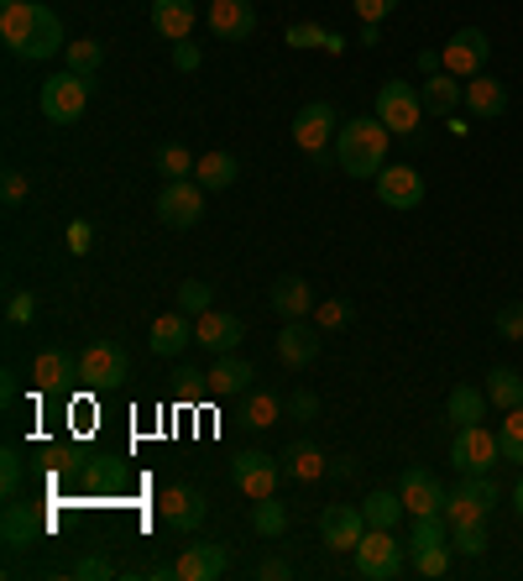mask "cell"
Listing matches in <instances>:
<instances>
[{
    "label": "cell",
    "mask_w": 523,
    "mask_h": 581,
    "mask_svg": "<svg viewBox=\"0 0 523 581\" xmlns=\"http://www.w3.org/2000/svg\"><path fill=\"white\" fill-rule=\"evenodd\" d=\"M0 43L16 53V58H32V63H43V58H53V53L69 48L63 22L53 16L48 5H37V0L0 5Z\"/></svg>",
    "instance_id": "cell-1"
},
{
    "label": "cell",
    "mask_w": 523,
    "mask_h": 581,
    "mask_svg": "<svg viewBox=\"0 0 523 581\" xmlns=\"http://www.w3.org/2000/svg\"><path fill=\"white\" fill-rule=\"evenodd\" d=\"M387 126L377 116H357V121H340L335 131V163L340 173H351V178H377L387 169Z\"/></svg>",
    "instance_id": "cell-2"
},
{
    "label": "cell",
    "mask_w": 523,
    "mask_h": 581,
    "mask_svg": "<svg viewBox=\"0 0 523 581\" xmlns=\"http://www.w3.org/2000/svg\"><path fill=\"white\" fill-rule=\"evenodd\" d=\"M377 121L393 131V137H408V131H419L425 121V95H419V84H408V79H382L377 90Z\"/></svg>",
    "instance_id": "cell-3"
},
{
    "label": "cell",
    "mask_w": 523,
    "mask_h": 581,
    "mask_svg": "<svg viewBox=\"0 0 523 581\" xmlns=\"http://www.w3.org/2000/svg\"><path fill=\"white\" fill-rule=\"evenodd\" d=\"M351 556H357V571L367 581H398L408 571V556H404V545L393 539V530H367Z\"/></svg>",
    "instance_id": "cell-4"
},
{
    "label": "cell",
    "mask_w": 523,
    "mask_h": 581,
    "mask_svg": "<svg viewBox=\"0 0 523 581\" xmlns=\"http://www.w3.org/2000/svg\"><path fill=\"white\" fill-rule=\"evenodd\" d=\"M502 456V440L487 430V425H461L451 440V466L461 477H487Z\"/></svg>",
    "instance_id": "cell-5"
},
{
    "label": "cell",
    "mask_w": 523,
    "mask_h": 581,
    "mask_svg": "<svg viewBox=\"0 0 523 581\" xmlns=\"http://www.w3.org/2000/svg\"><path fill=\"white\" fill-rule=\"evenodd\" d=\"M90 111V79L84 73H53V79H43V116L58 126H73L79 116Z\"/></svg>",
    "instance_id": "cell-6"
},
{
    "label": "cell",
    "mask_w": 523,
    "mask_h": 581,
    "mask_svg": "<svg viewBox=\"0 0 523 581\" xmlns=\"http://www.w3.org/2000/svg\"><path fill=\"white\" fill-rule=\"evenodd\" d=\"M131 377V357L120 340H90L79 351V383L84 387H116Z\"/></svg>",
    "instance_id": "cell-7"
},
{
    "label": "cell",
    "mask_w": 523,
    "mask_h": 581,
    "mask_svg": "<svg viewBox=\"0 0 523 581\" xmlns=\"http://www.w3.org/2000/svg\"><path fill=\"white\" fill-rule=\"evenodd\" d=\"M492 509H498V483H492V477H466V483L451 492L445 519H451V530H461V524H487Z\"/></svg>",
    "instance_id": "cell-8"
},
{
    "label": "cell",
    "mask_w": 523,
    "mask_h": 581,
    "mask_svg": "<svg viewBox=\"0 0 523 581\" xmlns=\"http://www.w3.org/2000/svg\"><path fill=\"white\" fill-rule=\"evenodd\" d=\"M440 58H445V73L476 79V73L487 69V58H492V37L481 26H461V32H451V43L440 48Z\"/></svg>",
    "instance_id": "cell-9"
},
{
    "label": "cell",
    "mask_w": 523,
    "mask_h": 581,
    "mask_svg": "<svg viewBox=\"0 0 523 581\" xmlns=\"http://www.w3.org/2000/svg\"><path fill=\"white\" fill-rule=\"evenodd\" d=\"M158 220H163L167 231H189L205 220V189L194 184V178H178V184H163L158 194Z\"/></svg>",
    "instance_id": "cell-10"
},
{
    "label": "cell",
    "mask_w": 523,
    "mask_h": 581,
    "mask_svg": "<svg viewBox=\"0 0 523 581\" xmlns=\"http://www.w3.org/2000/svg\"><path fill=\"white\" fill-rule=\"evenodd\" d=\"M335 131H340V121H335L330 100H310L293 116V147L310 152V158H325V147H335Z\"/></svg>",
    "instance_id": "cell-11"
},
{
    "label": "cell",
    "mask_w": 523,
    "mask_h": 581,
    "mask_svg": "<svg viewBox=\"0 0 523 581\" xmlns=\"http://www.w3.org/2000/svg\"><path fill=\"white\" fill-rule=\"evenodd\" d=\"M236 487L257 503V498H272L278 483H283V456H267V451H241L236 466H231Z\"/></svg>",
    "instance_id": "cell-12"
},
{
    "label": "cell",
    "mask_w": 523,
    "mask_h": 581,
    "mask_svg": "<svg viewBox=\"0 0 523 581\" xmlns=\"http://www.w3.org/2000/svg\"><path fill=\"white\" fill-rule=\"evenodd\" d=\"M158 513H163V524L173 534H194L205 519H210V503H205V492L199 487H184L173 483L163 487V498H158Z\"/></svg>",
    "instance_id": "cell-13"
},
{
    "label": "cell",
    "mask_w": 523,
    "mask_h": 581,
    "mask_svg": "<svg viewBox=\"0 0 523 581\" xmlns=\"http://www.w3.org/2000/svg\"><path fill=\"white\" fill-rule=\"evenodd\" d=\"M372 184H377V199L387 210H419L425 205V178H419V169H408V163H387Z\"/></svg>",
    "instance_id": "cell-14"
},
{
    "label": "cell",
    "mask_w": 523,
    "mask_h": 581,
    "mask_svg": "<svg viewBox=\"0 0 523 581\" xmlns=\"http://www.w3.org/2000/svg\"><path fill=\"white\" fill-rule=\"evenodd\" d=\"M398 498H404V509L419 519V513H445V503H451V492H445V483L434 477V472H425V466H408L404 483H398Z\"/></svg>",
    "instance_id": "cell-15"
},
{
    "label": "cell",
    "mask_w": 523,
    "mask_h": 581,
    "mask_svg": "<svg viewBox=\"0 0 523 581\" xmlns=\"http://www.w3.org/2000/svg\"><path fill=\"white\" fill-rule=\"evenodd\" d=\"M205 22H210V32L220 43H246L257 32V5L252 0H210Z\"/></svg>",
    "instance_id": "cell-16"
},
{
    "label": "cell",
    "mask_w": 523,
    "mask_h": 581,
    "mask_svg": "<svg viewBox=\"0 0 523 581\" xmlns=\"http://www.w3.org/2000/svg\"><path fill=\"white\" fill-rule=\"evenodd\" d=\"M361 534H367V513L351 509V503H330L319 513V539L325 550H357Z\"/></svg>",
    "instance_id": "cell-17"
},
{
    "label": "cell",
    "mask_w": 523,
    "mask_h": 581,
    "mask_svg": "<svg viewBox=\"0 0 523 581\" xmlns=\"http://www.w3.org/2000/svg\"><path fill=\"white\" fill-rule=\"evenodd\" d=\"M319 346H325V330L319 325H304V319H288L283 336H278V362L293 367V372H304V367L319 357Z\"/></svg>",
    "instance_id": "cell-18"
},
{
    "label": "cell",
    "mask_w": 523,
    "mask_h": 581,
    "mask_svg": "<svg viewBox=\"0 0 523 581\" xmlns=\"http://www.w3.org/2000/svg\"><path fill=\"white\" fill-rule=\"evenodd\" d=\"M43 534H48V519L32 509V503H5V519H0V539H5V550H32Z\"/></svg>",
    "instance_id": "cell-19"
},
{
    "label": "cell",
    "mask_w": 523,
    "mask_h": 581,
    "mask_svg": "<svg viewBox=\"0 0 523 581\" xmlns=\"http://www.w3.org/2000/svg\"><path fill=\"white\" fill-rule=\"evenodd\" d=\"M241 336H246V325H241V315H225V310H210V315L194 319V340L205 346V351H214V357H225V351H236Z\"/></svg>",
    "instance_id": "cell-20"
},
{
    "label": "cell",
    "mask_w": 523,
    "mask_h": 581,
    "mask_svg": "<svg viewBox=\"0 0 523 581\" xmlns=\"http://www.w3.org/2000/svg\"><path fill=\"white\" fill-rule=\"evenodd\" d=\"M173 571H178V581H214L231 571V550L225 545H189L173 560Z\"/></svg>",
    "instance_id": "cell-21"
},
{
    "label": "cell",
    "mask_w": 523,
    "mask_h": 581,
    "mask_svg": "<svg viewBox=\"0 0 523 581\" xmlns=\"http://www.w3.org/2000/svg\"><path fill=\"white\" fill-rule=\"evenodd\" d=\"M210 377V393L214 398H241V393H252V377H257V367L246 362V357H236V351H225L220 362L205 372Z\"/></svg>",
    "instance_id": "cell-22"
},
{
    "label": "cell",
    "mask_w": 523,
    "mask_h": 581,
    "mask_svg": "<svg viewBox=\"0 0 523 581\" xmlns=\"http://www.w3.org/2000/svg\"><path fill=\"white\" fill-rule=\"evenodd\" d=\"M419 95H425V116H445V121H451L455 111H461V105H466V84H461V79H455V73H429L425 84H419Z\"/></svg>",
    "instance_id": "cell-23"
},
{
    "label": "cell",
    "mask_w": 523,
    "mask_h": 581,
    "mask_svg": "<svg viewBox=\"0 0 523 581\" xmlns=\"http://www.w3.org/2000/svg\"><path fill=\"white\" fill-rule=\"evenodd\" d=\"M466 111H472V116H481V121H498L502 111H508V84L481 69L476 79H466Z\"/></svg>",
    "instance_id": "cell-24"
},
{
    "label": "cell",
    "mask_w": 523,
    "mask_h": 581,
    "mask_svg": "<svg viewBox=\"0 0 523 581\" xmlns=\"http://www.w3.org/2000/svg\"><path fill=\"white\" fill-rule=\"evenodd\" d=\"M194 22H199V5L194 0H152V26L163 32L167 43H189Z\"/></svg>",
    "instance_id": "cell-25"
},
{
    "label": "cell",
    "mask_w": 523,
    "mask_h": 581,
    "mask_svg": "<svg viewBox=\"0 0 523 581\" xmlns=\"http://www.w3.org/2000/svg\"><path fill=\"white\" fill-rule=\"evenodd\" d=\"M314 304H319V299H314V289L299 278V272H288V278H278V283H272V310H278L283 319L314 315Z\"/></svg>",
    "instance_id": "cell-26"
},
{
    "label": "cell",
    "mask_w": 523,
    "mask_h": 581,
    "mask_svg": "<svg viewBox=\"0 0 523 581\" xmlns=\"http://www.w3.org/2000/svg\"><path fill=\"white\" fill-rule=\"evenodd\" d=\"M147 340H152V351H158V357H178V351L194 340V319L184 315V310L158 315V319H152V336H147Z\"/></svg>",
    "instance_id": "cell-27"
},
{
    "label": "cell",
    "mask_w": 523,
    "mask_h": 581,
    "mask_svg": "<svg viewBox=\"0 0 523 581\" xmlns=\"http://www.w3.org/2000/svg\"><path fill=\"white\" fill-rule=\"evenodd\" d=\"M487 387H472V383H461V387H451V398H445V419H451L455 430L461 425H481L487 419Z\"/></svg>",
    "instance_id": "cell-28"
},
{
    "label": "cell",
    "mask_w": 523,
    "mask_h": 581,
    "mask_svg": "<svg viewBox=\"0 0 523 581\" xmlns=\"http://www.w3.org/2000/svg\"><path fill=\"white\" fill-rule=\"evenodd\" d=\"M325 472H330V461H325V451L310 445V440H299V445L283 451V477H293V483H319Z\"/></svg>",
    "instance_id": "cell-29"
},
{
    "label": "cell",
    "mask_w": 523,
    "mask_h": 581,
    "mask_svg": "<svg viewBox=\"0 0 523 581\" xmlns=\"http://www.w3.org/2000/svg\"><path fill=\"white\" fill-rule=\"evenodd\" d=\"M79 377V357H69V351H43L37 362H32V387H63Z\"/></svg>",
    "instance_id": "cell-30"
},
{
    "label": "cell",
    "mask_w": 523,
    "mask_h": 581,
    "mask_svg": "<svg viewBox=\"0 0 523 581\" xmlns=\"http://www.w3.org/2000/svg\"><path fill=\"white\" fill-rule=\"evenodd\" d=\"M236 173H241V163L231 158V152H205L199 163H194V184L210 194V189H231L236 184Z\"/></svg>",
    "instance_id": "cell-31"
},
{
    "label": "cell",
    "mask_w": 523,
    "mask_h": 581,
    "mask_svg": "<svg viewBox=\"0 0 523 581\" xmlns=\"http://www.w3.org/2000/svg\"><path fill=\"white\" fill-rule=\"evenodd\" d=\"M278 414H283L278 393H262V387L241 393V425H246V430H267V425H278Z\"/></svg>",
    "instance_id": "cell-32"
},
{
    "label": "cell",
    "mask_w": 523,
    "mask_h": 581,
    "mask_svg": "<svg viewBox=\"0 0 523 581\" xmlns=\"http://www.w3.org/2000/svg\"><path fill=\"white\" fill-rule=\"evenodd\" d=\"M481 387H487L492 409H502V414H508V409H519V404H523V377L513 372V367H492V372H487V383H481Z\"/></svg>",
    "instance_id": "cell-33"
},
{
    "label": "cell",
    "mask_w": 523,
    "mask_h": 581,
    "mask_svg": "<svg viewBox=\"0 0 523 581\" xmlns=\"http://www.w3.org/2000/svg\"><path fill=\"white\" fill-rule=\"evenodd\" d=\"M288 48H325V53H346V37L330 32V26H314V22H293L283 32Z\"/></svg>",
    "instance_id": "cell-34"
},
{
    "label": "cell",
    "mask_w": 523,
    "mask_h": 581,
    "mask_svg": "<svg viewBox=\"0 0 523 581\" xmlns=\"http://www.w3.org/2000/svg\"><path fill=\"white\" fill-rule=\"evenodd\" d=\"M434 545H451V519L445 513H419L414 530H408V556L414 550H434Z\"/></svg>",
    "instance_id": "cell-35"
},
{
    "label": "cell",
    "mask_w": 523,
    "mask_h": 581,
    "mask_svg": "<svg viewBox=\"0 0 523 581\" xmlns=\"http://www.w3.org/2000/svg\"><path fill=\"white\" fill-rule=\"evenodd\" d=\"M367 530H393V524H398V519H404V498H398V492H367Z\"/></svg>",
    "instance_id": "cell-36"
},
{
    "label": "cell",
    "mask_w": 523,
    "mask_h": 581,
    "mask_svg": "<svg viewBox=\"0 0 523 581\" xmlns=\"http://www.w3.org/2000/svg\"><path fill=\"white\" fill-rule=\"evenodd\" d=\"M194 163H199V158H194L184 142H163V147H158V173H163L167 184H178V178H194Z\"/></svg>",
    "instance_id": "cell-37"
},
{
    "label": "cell",
    "mask_w": 523,
    "mask_h": 581,
    "mask_svg": "<svg viewBox=\"0 0 523 581\" xmlns=\"http://www.w3.org/2000/svg\"><path fill=\"white\" fill-rule=\"evenodd\" d=\"M252 530H257L262 539H278V534L288 530V509L278 503V492H272V498H257V509H252Z\"/></svg>",
    "instance_id": "cell-38"
},
{
    "label": "cell",
    "mask_w": 523,
    "mask_h": 581,
    "mask_svg": "<svg viewBox=\"0 0 523 581\" xmlns=\"http://www.w3.org/2000/svg\"><path fill=\"white\" fill-rule=\"evenodd\" d=\"M63 58H69L73 73H84V79H95L100 63H105V48H100L95 37H73L69 48H63Z\"/></svg>",
    "instance_id": "cell-39"
},
{
    "label": "cell",
    "mask_w": 523,
    "mask_h": 581,
    "mask_svg": "<svg viewBox=\"0 0 523 581\" xmlns=\"http://www.w3.org/2000/svg\"><path fill=\"white\" fill-rule=\"evenodd\" d=\"M210 299H214V289L205 283V278H184V283H178V310H184L189 319L210 315Z\"/></svg>",
    "instance_id": "cell-40"
},
{
    "label": "cell",
    "mask_w": 523,
    "mask_h": 581,
    "mask_svg": "<svg viewBox=\"0 0 523 581\" xmlns=\"http://www.w3.org/2000/svg\"><path fill=\"white\" fill-rule=\"evenodd\" d=\"M408 571H414V577H425V581L445 577V571H451V545H434V550H414V556H408Z\"/></svg>",
    "instance_id": "cell-41"
},
{
    "label": "cell",
    "mask_w": 523,
    "mask_h": 581,
    "mask_svg": "<svg viewBox=\"0 0 523 581\" xmlns=\"http://www.w3.org/2000/svg\"><path fill=\"white\" fill-rule=\"evenodd\" d=\"M314 325H319L325 336L346 330V325H351V299H319V304H314Z\"/></svg>",
    "instance_id": "cell-42"
},
{
    "label": "cell",
    "mask_w": 523,
    "mask_h": 581,
    "mask_svg": "<svg viewBox=\"0 0 523 581\" xmlns=\"http://www.w3.org/2000/svg\"><path fill=\"white\" fill-rule=\"evenodd\" d=\"M22 477H26L22 451H16V445H5V451H0V492H5V498H16V492H22Z\"/></svg>",
    "instance_id": "cell-43"
},
{
    "label": "cell",
    "mask_w": 523,
    "mask_h": 581,
    "mask_svg": "<svg viewBox=\"0 0 523 581\" xmlns=\"http://www.w3.org/2000/svg\"><path fill=\"white\" fill-rule=\"evenodd\" d=\"M492 325H498L502 340H523V299H508V304H498Z\"/></svg>",
    "instance_id": "cell-44"
},
{
    "label": "cell",
    "mask_w": 523,
    "mask_h": 581,
    "mask_svg": "<svg viewBox=\"0 0 523 581\" xmlns=\"http://www.w3.org/2000/svg\"><path fill=\"white\" fill-rule=\"evenodd\" d=\"M37 319V293L32 289H16L5 299V325H32Z\"/></svg>",
    "instance_id": "cell-45"
},
{
    "label": "cell",
    "mask_w": 523,
    "mask_h": 581,
    "mask_svg": "<svg viewBox=\"0 0 523 581\" xmlns=\"http://www.w3.org/2000/svg\"><path fill=\"white\" fill-rule=\"evenodd\" d=\"M451 545L461 556H481V550H487V524H461V530H451Z\"/></svg>",
    "instance_id": "cell-46"
},
{
    "label": "cell",
    "mask_w": 523,
    "mask_h": 581,
    "mask_svg": "<svg viewBox=\"0 0 523 581\" xmlns=\"http://www.w3.org/2000/svg\"><path fill=\"white\" fill-rule=\"evenodd\" d=\"M498 440H502V456H513V451L523 445V404H519V409H508V419H502Z\"/></svg>",
    "instance_id": "cell-47"
},
{
    "label": "cell",
    "mask_w": 523,
    "mask_h": 581,
    "mask_svg": "<svg viewBox=\"0 0 523 581\" xmlns=\"http://www.w3.org/2000/svg\"><path fill=\"white\" fill-rule=\"evenodd\" d=\"M111 577H116V566H111L105 556H84L79 566H73V581H111Z\"/></svg>",
    "instance_id": "cell-48"
},
{
    "label": "cell",
    "mask_w": 523,
    "mask_h": 581,
    "mask_svg": "<svg viewBox=\"0 0 523 581\" xmlns=\"http://www.w3.org/2000/svg\"><path fill=\"white\" fill-rule=\"evenodd\" d=\"M90 246H95V225H90V220H69V252L84 257Z\"/></svg>",
    "instance_id": "cell-49"
},
{
    "label": "cell",
    "mask_w": 523,
    "mask_h": 581,
    "mask_svg": "<svg viewBox=\"0 0 523 581\" xmlns=\"http://www.w3.org/2000/svg\"><path fill=\"white\" fill-rule=\"evenodd\" d=\"M26 194H32V189H26V178H22V173H16V169H5V178H0V199H5V205H22Z\"/></svg>",
    "instance_id": "cell-50"
},
{
    "label": "cell",
    "mask_w": 523,
    "mask_h": 581,
    "mask_svg": "<svg viewBox=\"0 0 523 581\" xmlns=\"http://www.w3.org/2000/svg\"><path fill=\"white\" fill-rule=\"evenodd\" d=\"M351 5H357L361 22H382V16H393V11H398V0H351Z\"/></svg>",
    "instance_id": "cell-51"
},
{
    "label": "cell",
    "mask_w": 523,
    "mask_h": 581,
    "mask_svg": "<svg viewBox=\"0 0 523 581\" xmlns=\"http://www.w3.org/2000/svg\"><path fill=\"white\" fill-rule=\"evenodd\" d=\"M199 63H205V53L194 48V43H173V69L178 73H194Z\"/></svg>",
    "instance_id": "cell-52"
},
{
    "label": "cell",
    "mask_w": 523,
    "mask_h": 581,
    "mask_svg": "<svg viewBox=\"0 0 523 581\" xmlns=\"http://www.w3.org/2000/svg\"><path fill=\"white\" fill-rule=\"evenodd\" d=\"M288 414H293V419H314V414H319V398H314L310 387H299V393L288 398Z\"/></svg>",
    "instance_id": "cell-53"
},
{
    "label": "cell",
    "mask_w": 523,
    "mask_h": 581,
    "mask_svg": "<svg viewBox=\"0 0 523 581\" xmlns=\"http://www.w3.org/2000/svg\"><path fill=\"white\" fill-rule=\"evenodd\" d=\"M173 383H178V393H184V398H194V393H205V383H210V377H199L194 367H178V372H173Z\"/></svg>",
    "instance_id": "cell-54"
},
{
    "label": "cell",
    "mask_w": 523,
    "mask_h": 581,
    "mask_svg": "<svg viewBox=\"0 0 523 581\" xmlns=\"http://www.w3.org/2000/svg\"><path fill=\"white\" fill-rule=\"evenodd\" d=\"M257 577H267V581H288V577H293V566L272 556V560H262V571H257Z\"/></svg>",
    "instance_id": "cell-55"
},
{
    "label": "cell",
    "mask_w": 523,
    "mask_h": 581,
    "mask_svg": "<svg viewBox=\"0 0 523 581\" xmlns=\"http://www.w3.org/2000/svg\"><path fill=\"white\" fill-rule=\"evenodd\" d=\"M440 69H445L440 48H425V53H419V73H425V79H429V73H440Z\"/></svg>",
    "instance_id": "cell-56"
},
{
    "label": "cell",
    "mask_w": 523,
    "mask_h": 581,
    "mask_svg": "<svg viewBox=\"0 0 523 581\" xmlns=\"http://www.w3.org/2000/svg\"><path fill=\"white\" fill-rule=\"evenodd\" d=\"M330 477H357V461H351V456H335L330 461Z\"/></svg>",
    "instance_id": "cell-57"
},
{
    "label": "cell",
    "mask_w": 523,
    "mask_h": 581,
    "mask_svg": "<svg viewBox=\"0 0 523 581\" xmlns=\"http://www.w3.org/2000/svg\"><path fill=\"white\" fill-rule=\"evenodd\" d=\"M361 48H377V22H361V37H357Z\"/></svg>",
    "instance_id": "cell-58"
},
{
    "label": "cell",
    "mask_w": 523,
    "mask_h": 581,
    "mask_svg": "<svg viewBox=\"0 0 523 581\" xmlns=\"http://www.w3.org/2000/svg\"><path fill=\"white\" fill-rule=\"evenodd\" d=\"M513 513L523 519V477H519V487H513Z\"/></svg>",
    "instance_id": "cell-59"
},
{
    "label": "cell",
    "mask_w": 523,
    "mask_h": 581,
    "mask_svg": "<svg viewBox=\"0 0 523 581\" xmlns=\"http://www.w3.org/2000/svg\"><path fill=\"white\" fill-rule=\"evenodd\" d=\"M508 461H519V466H523V445H519V451H513V456H508Z\"/></svg>",
    "instance_id": "cell-60"
},
{
    "label": "cell",
    "mask_w": 523,
    "mask_h": 581,
    "mask_svg": "<svg viewBox=\"0 0 523 581\" xmlns=\"http://www.w3.org/2000/svg\"><path fill=\"white\" fill-rule=\"evenodd\" d=\"M0 5H16V0H0Z\"/></svg>",
    "instance_id": "cell-61"
}]
</instances>
